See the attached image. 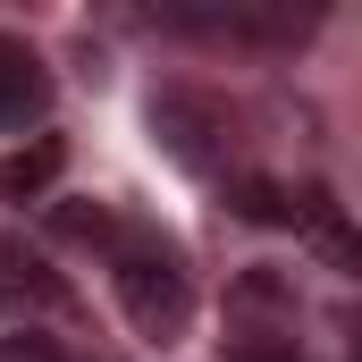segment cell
<instances>
[{
	"label": "cell",
	"instance_id": "obj_1",
	"mask_svg": "<svg viewBox=\"0 0 362 362\" xmlns=\"http://www.w3.org/2000/svg\"><path fill=\"white\" fill-rule=\"evenodd\" d=\"M110 278H118V303H127V320H135L144 337H177V329H185L194 286H185L177 253H160V245H127Z\"/></svg>",
	"mask_w": 362,
	"mask_h": 362
},
{
	"label": "cell",
	"instance_id": "obj_2",
	"mask_svg": "<svg viewBox=\"0 0 362 362\" xmlns=\"http://www.w3.org/2000/svg\"><path fill=\"white\" fill-rule=\"evenodd\" d=\"M42 118H51V68H42V51L17 42V34H0V135H25Z\"/></svg>",
	"mask_w": 362,
	"mask_h": 362
},
{
	"label": "cell",
	"instance_id": "obj_3",
	"mask_svg": "<svg viewBox=\"0 0 362 362\" xmlns=\"http://www.w3.org/2000/svg\"><path fill=\"white\" fill-rule=\"evenodd\" d=\"M228 329H286L295 337V286L278 270H245L228 286Z\"/></svg>",
	"mask_w": 362,
	"mask_h": 362
},
{
	"label": "cell",
	"instance_id": "obj_4",
	"mask_svg": "<svg viewBox=\"0 0 362 362\" xmlns=\"http://www.w3.org/2000/svg\"><path fill=\"white\" fill-rule=\"evenodd\" d=\"M228 362H303V346L286 329H236L228 337Z\"/></svg>",
	"mask_w": 362,
	"mask_h": 362
},
{
	"label": "cell",
	"instance_id": "obj_5",
	"mask_svg": "<svg viewBox=\"0 0 362 362\" xmlns=\"http://www.w3.org/2000/svg\"><path fill=\"white\" fill-rule=\"evenodd\" d=\"M51 169H59V144H42V152H34V160H25V152H17V160H8V169H0V185H8V194H34V185H51Z\"/></svg>",
	"mask_w": 362,
	"mask_h": 362
},
{
	"label": "cell",
	"instance_id": "obj_6",
	"mask_svg": "<svg viewBox=\"0 0 362 362\" xmlns=\"http://www.w3.org/2000/svg\"><path fill=\"white\" fill-rule=\"evenodd\" d=\"M0 362H68L51 337H0Z\"/></svg>",
	"mask_w": 362,
	"mask_h": 362
}]
</instances>
